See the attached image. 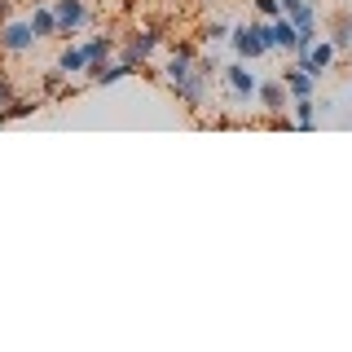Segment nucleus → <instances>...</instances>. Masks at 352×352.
I'll list each match as a JSON object with an SVG mask.
<instances>
[{
	"mask_svg": "<svg viewBox=\"0 0 352 352\" xmlns=\"http://www.w3.org/2000/svg\"><path fill=\"white\" fill-rule=\"evenodd\" d=\"M110 49H115V40H110V36L88 40V44H84V58H88V66H102V62L110 58Z\"/></svg>",
	"mask_w": 352,
	"mask_h": 352,
	"instance_id": "9b49d317",
	"label": "nucleus"
},
{
	"mask_svg": "<svg viewBox=\"0 0 352 352\" xmlns=\"http://www.w3.org/2000/svg\"><path fill=\"white\" fill-rule=\"evenodd\" d=\"M225 84H229V93L238 97V102H251V97H256V75L247 71V66H225Z\"/></svg>",
	"mask_w": 352,
	"mask_h": 352,
	"instance_id": "7ed1b4c3",
	"label": "nucleus"
},
{
	"mask_svg": "<svg viewBox=\"0 0 352 352\" xmlns=\"http://www.w3.org/2000/svg\"><path fill=\"white\" fill-rule=\"evenodd\" d=\"M9 102H14V88H9V80H5V75H0V110H5Z\"/></svg>",
	"mask_w": 352,
	"mask_h": 352,
	"instance_id": "a211bd4d",
	"label": "nucleus"
},
{
	"mask_svg": "<svg viewBox=\"0 0 352 352\" xmlns=\"http://www.w3.org/2000/svg\"><path fill=\"white\" fill-rule=\"evenodd\" d=\"M88 58H84V49H62V58H58V71L62 75H75V71H84Z\"/></svg>",
	"mask_w": 352,
	"mask_h": 352,
	"instance_id": "ddd939ff",
	"label": "nucleus"
},
{
	"mask_svg": "<svg viewBox=\"0 0 352 352\" xmlns=\"http://www.w3.org/2000/svg\"><path fill=\"white\" fill-rule=\"evenodd\" d=\"M256 9H260V14H269V18H278V14H282L278 0H256Z\"/></svg>",
	"mask_w": 352,
	"mask_h": 352,
	"instance_id": "f3484780",
	"label": "nucleus"
},
{
	"mask_svg": "<svg viewBox=\"0 0 352 352\" xmlns=\"http://www.w3.org/2000/svg\"><path fill=\"white\" fill-rule=\"evenodd\" d=\"M53 31H58V18H53V9L40 5L36 14H31V36H36V40H49Z\"/></svg>",
	"mask_w": 352,
	"mask_h": 352,
	"instance_id": "1a4fd4ad",
	"label": "nucleus"
},
{
	"mask_svg": "<svg viewBox=\"0 0 352 352\" xmlns=\"http://www.w3.org/2000/svg\"><path fill=\"white\" fill-rule=\"evenodd\" d=\"M313 115H317V102L313 97H295V128H313Z\"/></svg>",
	"mask_w": 352,
	"mask_h": 352,
	"instance_id": "f8f14e48",
	"label": "nucleus"
},
{
	"mask_svg": "<svg viewBox=\"0 0 352 352\" xmlns=\"http://www.w3.org/2000/svg\"><path fill=\"white\" fill-rule=\"evenodd\" d=\"M36 36H31V22H9L5 31H0V49L5 53H27Z\"/></svg>",
	"mask_w": 352,
	"mask_h": 352,
	"instance_id": "20e7f679",
	"label": "nucleus"
},
{
	"mask_svg": "<svg viewBox=\"0 0 352 352\" xmlns=\"http://www.w3.org/2000/svg\"><path fill=\"white\" fill-rule=\"evenodd\" d=\"M53 18H58L62 36H71V31H80L88 22V5L84 0H53Z\"/></svg>",
	"mask_w": 352,
	"mask_h": 352,
	"instance_id": "f03ea898",
	"label": "nucleus"
},
{
	"mask_svg": "<svg viewBox=\"0 0 352 352\" xmlns=\"http://www.w3.org/2000/svg\"><path fill=\"white\" fill-rule=\"evenodd\" d=\"M313 84H317V80L304 71V66H291V71H282V88H286L291 97H313Z\"/></svg>",
	"mask_w": 352,
	"mask_h": 352,
	"instance_id": "0eeeda50",
	"label": "nucleus"
},
{
	"mask_svg": "<svg viewBox=\"0 0 352 352\" xmlns=\"http://www.w3.org/2000/svg\"><path fill=\"white\" fill-rule=\"evenodd\" d=\"M62 80H66L62 71H49V75H44V93H58V88H62Z\"/></svg>",
	"mask_w": 352,
	"mask_h": 352,
	"instance_id": "dca6fc26",
	"label": "nucleus"
},
{
	"mask_svg": "<svg viewBox=\"0 0 352 352\" xmlns=\"http://www.w3.org/2000/svg\"><path fill=\"white\" fill-rule=\"evenodd\" d=\"M335 49H352V22L348 18H335Z\"/></svg>",
	"mask_w": 352,
	"mask_h": 352,
	"instance_id": "2eb2a0df",
	"label": "nucleus"
},
{
	"mask_svg": "<svg viewBox=\"0 0 352 352\" xmlns=\"http://www.w3.org/2000/svg\"><path fill=\"white\" fill-rule=\"evenodd\" d=\"M335 53H339V49H335L330 40H326V44H313V49H308L304 58H300V66H304V71H308V75L317 80V75H326V71H330V62H335Z\"/></svg>",
	"mask_w": 352,
	"mask_h": 352,
	"instance_id": "39448f33",
	"label": "nucleus"
},
{
	"mask_svg": "<svg viewBox=\"0 0 352 352\" xmlns=\"http://www.w3.org/2000/svg\"><path fill=\"white\" fill-rule=\"evenodd\" d=\"M163 75H168V84H172V88H176V84H185V80L194 75V58H181V53H172V62H168V71H163Z\"/></svg>",
	"mask_w": 352,
	"mask_h": 352,
	"instance_id": "9d476101",
	"label": "nucleus"
},
{
	"mask_svg": "<svg viewBox=\"0 0 352 352\" xmlns=\"http://www.w3.org/2000/svg\"><path fill=\"white\" fill-rule=\"evenodd\" d=\"M256 93H260V102L269 106L273 115H278V110H282V97H286V93H282V84H264V88H256Z\"/></svg>",
	"mask_w": 352,
	"mask_h": 352,
	"instance_id": "4468645a",
	"label": "nucleus"
},
{
	"mask_svg": "<svg viewBox=\"0 0 352 352\" xmlns=\"http://www.w3.org/2000/svg\"><path fill=\"white\" fill-rule=\"evenodd\" d=\"M229 40H234L238 58H264V53H269V44H264V22H247V27H238Z\"/></svg>",
	"mask_w": 352,
	"mask_h": 352,
	"instance_id": "f257e3e1",
	"label": "nucleus"
},
{
	"mask_svg": "<svg viewBox=\"0 0 352 352\" xmlns=\"http://www.w3.org/2000/svg\"><path fill=\"white\" fill-rule=\"evenodd\" d=\"M264 44H269V49H291L295 44V22L278 14L269 27H264Z\"/></svg>",
	"mask_w": 352,
	"mask_h": 352,
	"instance_id": "423d86ee",
	"label": "nucleus"
},
{
	"mask_svg": "<svg viewBox=\"0 0 352 352\" xmlns=\"http://www.w3.org/2000/svg\"><path fill=\"white\" fill-rule=\"evenodd\" d=\"M154 49H159V31H141V36H137V40L128 44L124 62H128V66H137V62H146V58H150Z\"/></svg>",
	"mask_w": 352,
	"mask_h": 352,
	"instance_id": "6e6552de",
	"label": "nucleus"
},
{
	"mask_svg": "<svg viewBox=\"0 0 352 352\" xmlns=\"http://www.w3.org/2000/svg\"><path fill=\"white\" fill-rule=\"evenodd\" d=\"M225 31H229L225 22H212V27H207V40H220V36H225Z\"/></svg>",
	"mask_w": 352,
	"mask_h": 352,
	"instance_id": "6ab92c4d",
	"label": "nucleus"
}]
</instances>
